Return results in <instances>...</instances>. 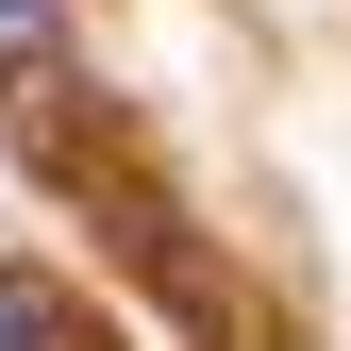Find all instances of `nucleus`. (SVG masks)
Returning a JSON list of instances; mask_svg holds the SVG:
<instances>
[{
    "mask_svg": "<svg viewBox=\"0 0 351 351\" xmlns=\"http://www.w3.org/2000/svg\"><path fill=\"white\" fill-rule=\"evenodd\" d=\"M0 351H84V335H67V301L34 285V268H0Z\"/></svg>",
    "mask_w": 351,
    "mask_h": 351,
    "instance_id": "nucleus-1",
    "label": "nucleus"
},
{
    "mask_svg": "<svg viewBox=\"0 0 351 351\" xmlns=\"http://www.w3.org/2000/svg\"><path fill=\"white\" fill-rule=\"evenodd\" d=\"M51 34H67V0H0V84H34V67H51Z\"/></svg>",
    "mask_w": 351,
    "mask_h": 351,
    "instance_id": "nucleus-2",
    "label": "nucleus"
}]
</instances>
